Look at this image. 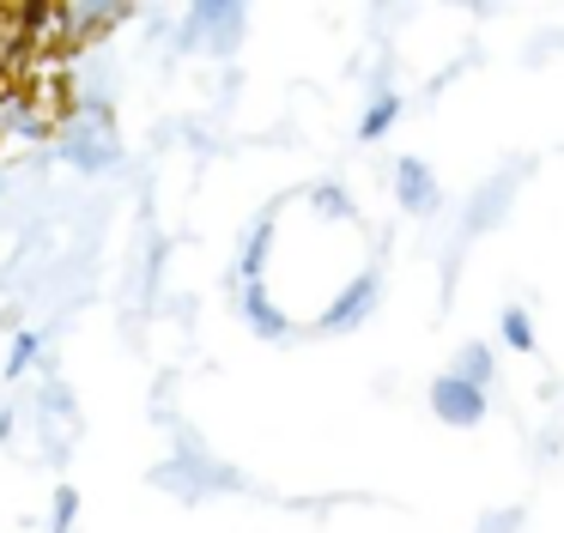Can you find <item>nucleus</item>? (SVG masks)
<instances>
[{"mask_svg": "<svg viewBox=\"0 0 564 533\" xmlns=\"http://www.w3.org/2000/svg\"><path fill=\"white\" fill-rule=\"evenodd\" d=\"M62 152L79 170H110L116 164V140H110V109H91V116L67 121L62 128Z\"/></svg>", "mask_w": 564, "mask_h": 533, "instance_id": "f257e3e1", "label": "nucleus"}, {"mask_svg": "<svg viewBox=\"0 0 564 533\" xmlns=\"http://www.w3.org/2000/svg\"><path fill=\"white\" fill-rule=\"evenodd\" d=\"M437 412L443 418H479V388L474 382H455V376H443L437 382Z\"/></svg>", "mask_w": 564, "mask_h": 533, "instance_id": "f03ea898", "label": "nucleus"}, {"mask_svg": "<svg viewBox=\"0 0 564 533\" xmlns=\"http://www.w3.org/2000/svg\"><path fill=\"white\" fill-rule=\"evenodd\" d=\"M37 358H43V334H37V327H19L13 351H7V370H0V376H7V382H19V376H25Z\"/></svg>", "mask_w": 564, "mask_h": 533, "instance_id": "7ed1b4c3", "label": "nucleus"}, {"mask_svg": "<svg viewBox=\"0 0 564 533\" xmlns=\"http://www.w3.org/2000/svg\"><path fill=\"white\" fill-rule=\"evenodd\" d=\"M370 297H377V279H358V285L340 297V309H328V315H322V327H346V322H358V315L370 309Z\"/></svg>", "mask_w": 564, "mask_h": 533, "instance_id": "20e7f679", "label": "nucleus"}, {"mask_svg": "<svg viewBox=\"0 0 564 533\" xmlns=\"http://www.w3.org/2000/svg\"><path fill=\"white\" fill-rule=\"evenodd\" d=\"M243 309H249V322H256L261 334H285V315L268 303V291H261V285H249V291H243Z\"/></svg>", "mask_w": 564, "mask_h": 533, "instance_id": "39448f33", "label": "nucleus"}, {"mask_svg": "<svg viewBox=\"0 0 564 533\" xmlns=\"http://www.w3.org/2000/svg\"><path fill=\"white\" fill-rule=\"evenodd\" d=\"M268 237H273V218H261V225L249 230V242H243V279H249V285H261V254H268Z\"/></svg>", "mask_w": 564, "mask_h": 533, "instance_id": "423d86ee", "label": "nucleus"}, {"mask_svg": "<svg viewBox=\"0 0 564 533\" xmlns=\"http://www.w3.org/2000/svg\"><path fill=\"white\" fill-rule=\"evenodd\" d=\"M401 194H406V200H419V213L431 206V176H425V164H413V157L401 164Z\"/></svg>", "mask_w": 564, "mask_h": 533, "instance_id": "0eeeda50", "label": "nucleus"}, {"mask_svg": "<svg viewBox=\"0 0 564 533\" xmlns=\"http://www.w3.org/2000/svg\"><path fill=\"white\" fill-rule=\"evenodd\" d=\"M74 515H79V491H74V485H62V491H55V521H50V533H74Z\"/></svg>", "mask_w": 564, "mask_h": 533, "instance_id": "6e6552de", "label": "nucleus"}, {"mask_svg": "<svg viewBox=\"0 0 564 533\" xmlns=\"http://www.w3.org/2000/svg\"><path fill=\"white\" fill-rule=\"evenodd\" d=\"M394 109H401V104H394V97H382V104L370 109V116H365V140H377V133L389 128V121H394Z\"/></svg>", "mask_w": 564, "mask_h": 533, "instance_id": "1a4fd4ad", "label": "nucleus"}, {"mask_svg": "<svg viewBox=\"0 0 564 533\" xmlns=\"http://www.w3.org/2000/svg\"><path fill=\"white\" fill-rule=\"evenodd\" d=\"M316 206L322 213H346V194L340 188H316Z\"/></svg>", "mask_w": 564, "mask_h": 533, "instance_id": "9d476101", "label": "nucleus"}, {"mask_svg": "<svg viewBox=\"0 0 564 533\" xmlns=\"http://www.w3.org/2000/svg\"><path fill=\"white\" fill-rule=\"evenodd\" d=\"M503 334H510L516 346H528V339H534V334H528V322H522V315H503Z\"/></svg>", "mask_w": 564, "mask_h": 533, "instance_id": "9b49d317", "label": "nucleus"}, {"mask_svg": "<svg viewBox=\"0 0 564 533\" xmlns=\"http://www.w3.org/2000/svg\"><path fill=\"white\" fill-rule=\"evenodd\" d=\"M13 436V406H0V443Z\"/></svg>", "mask_w": 564, "mask_h": 533, "instance_id": "f8f14e48", "label": "nucleus"}, {"mask_svg": "<svg viewBox=\"0 0 564 533\" xmlns=\"http://www.w3.org/2000/svg\"><path fill=\"white\" fill-rule=\"evenodd\" d=\"M0 12H7V7H0Z\"/></svg>", "mask_w": 564, "mask_h": 533, "instance_id": "ddd939ff", "label": "nucleus"}]
</instances>
